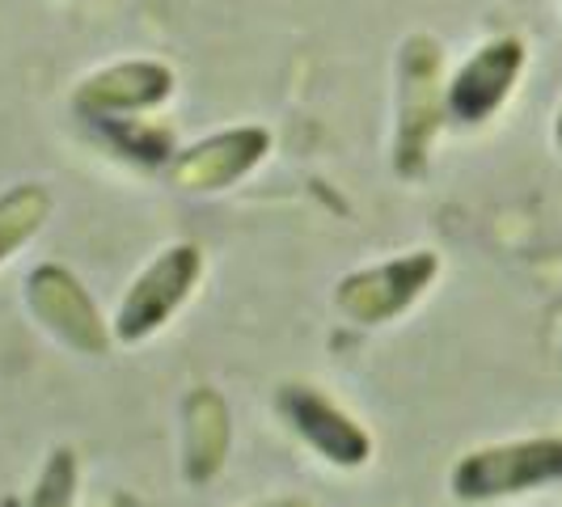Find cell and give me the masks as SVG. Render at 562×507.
Returning a JSON list of instances; mask_svg holds the SVG:
<instances>
[{"label":"cell","instance_id":"ba28073f","mask_svg":"<svg viewBox=\"0 0 562 507\" xmlns=\"http://www.w3.org/2000/svg\"><path fill=\"white\" fill-rule=\"evenodd\" d=\"M276 410L296 440H305L322 461L338 470H360L372 457V436L313 385H283L276 394Z\"/></svg>","mask_w":562,"mask_h":507},{"label":"cell","instance_id":"30bf717a","mask_svg":"<svg viewBox=\"0 0 562 507\" xmlns=\"http://www.w3.org/2000/svg\"><path fill=\"white\" fill-rule=\"evenodd\" d=\"M233 422L225 397L212 385H199L182 402V474L187 482H212L225 470Z\"/></svg>","mask_w":562,"mask_h":507},{"label":"cell","instance_id":"8fae6325","mask_svg":"<svg viewBox=\"0 0 562 507\" xmlns=\"http://www.w3.org/2000/svg\"><path fill=\"white\" fill-rule=\"evenodd\" d=\"M52 216V195L38 182H18L0 195V262H9L13 254L26 246L38 228Z\"/></svg>","mask_w":562,"mask_h":507},{"label":"cell","instance_id":"3957f363","mask_svg":"<svg viewBox=\"0 0 562 507\" xmlns=\"http://www.w3.org/2000/svg\"><path fill=\"white\" fill-rule=\"evenodd\" d=\"M199 280H203V250L191 246V241L166 246L132 280V288L123 292L119 313L111 322L114 342L136 347V342H148L157 330H166L169 322L178 317V309L191 301Z\"/></svg>","mask_w":562,"mask_h":507},{"label":"cell","instance_id":"8992f818","mask_svg":"<svg viewBox=\"0 0 562 507\" xmlns=\"http://www.w3.org/2000/svg\"><path fill=\"white\" fill-rule=\"evenodd\" d=\"M529 47L516 34L486 38L474 56L465 59L445 84V111L461 127H479L512 98V89L525 77Z\"/></svg>","mask_w":562,"mask_h":507},{"label":"cell","instance_id":"7a4b0ae2","mask_svg":"<svg viewBox=\"0 0 562 507\" xmlns=\"http://www.w3.org/2000/svg\"><path fill=\"white\" fill-rule=\"evenodd\" d=\"M554 482H562V436H533L465 452L452 465L449 491L457 504L486 507L533 495Z\"/></svg>","mask_w":562,"mask_h":507},{"label":"cell","instance_id":"9a60e30c","mask_svg":"<svg viewBox=\"0 0 562 507\" xmlns=\"http://www.w3.org/2000/svg\"><path fill=\"white\" fill-rule=\"evenodd\" d=\"M554 144H559L562 153V102H559V114H554Z\"/></svg>","mask_w":562,"mask_h":507},{"label":"cell","instance_id":"2e32d148","mask_svg":"<svg viewBox=\"0 0 562 507\" xmlns=\"http://www.w3.org/2000/svg\"><path fill=\"white\" fill-rule=\"evenodd\" d=\"M559 4H562V0H559Z\"/></svg>","mask_w":562,"mask_h":507},{"label":"cell","instance_id":"6da1fadb","mask_svg":"<svg viewBox=\"0 0 562 507\" xmlns=\"http://www.w3.org/2000/svg\"><path fill=\"white\" fill-rule=\"evenodd\" d=\"M445 52L431 34H411L397 47V123L390 166L397 178H423L445 127Z\"/></svg>","mask_w":562,"mask_h":507},{"label":"cell","instance_id":"52a82bcc","mask_svg":"<svg viewBox=\"0 0 562 507\" xmlns=\"http://www.w3.org/2000/svg\"><path fill=\"white\" fill-rule=\"evenodd\" d=\"M267 153H271V132L258 123H241V127H228L207 140L178 148L169 161V182L191 195H216L254 173L267 161Z\"/></svg>","mask_w":562,"mask_h":507},{"label":"cell","instance_id":"277c9868","mask_svg":"<svg viewBox=\"0 0 562 507\" xmlns=\"http://www.w3.org/2000/svg\"><path fill=\"white\" fill-rule=\"evenodd\" d=\"M436 275H440L436 250L397 254V258H385L376 267L351 271L347 280H338L335 309L351 326H390L436 283Z\"/></svg>","mask_w":562,"mask_h":507},{"label":"cell","instance_id":"4fadbf2b","mask_svg":"<svg viewBox=\"0 0 562 507\" xmlns=\"http://www.w3.org/2000/svg\"><path fill=\"white\" fill-rule=\"evenodd\" d=\"M72 499H77V452L56 449L38 470L26 507H72Z\"/></svg>","mask_w":562,"mask_h":507},{"label":"cell","instance_id":"5b68a950","mask_svg":"<svg viewBox=\"0 0 562 507\" xmlns=\"http://www.w3.org/2000/svg\"><path fill=\"white\" fill-rule=\"evenodd\" d=\"M26 305L34 313V322L56 342L72 347L77 356H106L111 351V322L102 317L89 288L68 267H59V262L34 267L26 280Z\"/></svg>","mask_w":562,"mask_h":507},{"label":"cell","instance_id":"5bb4252c","mask_svg":"<svg viewBox=\"0 0 562 507\" xmlns=\"http://www.w3.org/2000/svg\"><path fill=\"white\" fill-rule=\"evenodd\" d=\"M258 507H313L305 499H271V504H258Z\"/></svg>","mask_w":562,"mask_h":507},{"label":"cell","instance_id":"7c38bea8","mask_svg":"<svg viewBox=\"0 0 562 507\" xmlns=\"http://www.w3.org/2000/svg\"><path fill=\"white\" fill-rule=\"evenodd\" d=\"M102 127V136L114 153L132 157L136 166H166L173 161V132L153 123V119H140V114H127V119H93Z\"/></svg>","mask_w":562,"mask_h":507},{"label":"cell","instance_id":"9c48e42d","mask_svg":"<svg viewBox=\"0 0 562 507\" xmlns=\"http://www.w3.org/2000/svg\"><path fill=\"white\" fill-rule=\"evenodd\" d=\"M173 98V68L161 59H119L98 72H89L72 106L85 119H127V114H148L166 106Z\"/></svg>","mask_w":562,"mask_h":507}]
</instances>
